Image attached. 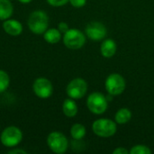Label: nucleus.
<instances>
[{
    "mask_svg": "<svg viewBox=\"0 0 154 154\" xmlns=\"http://www.w3.org/2000/svg\"><path fill=\"white\" fill-rule=\"evenodd\" d=\"M23 140V133L17 126L11 125L4 129L0 135L1 143L8 148L17 146Z\"/></svg>",
    "mask_w": 154,
    "mask_h": 154,
    "instance_id": "0eeeda50",
    "label": "nucleus"
},
{
    "mask_svg": "<svg viewBox=\"0 0 154 154\" xmlns=\"http://www.w3.org/2000/svg\"><path fill=\"white\" fill-rule=\"evenodd\" d=\"M47 3L54 7H59L65 5L67 3H69V0H47Z\"/></svg>",
    "mask_w": 154,
    "mask_h": 154,
    "instance_id": "aec40b11",
    "label": "nucleus"
},
{
    "mask_svg": "<svg viewBox=\"0 0 154 154\" xmlns=\"http://www.w3.org/2000/svg\"><path fill=\"white\" fill-rule=\"evenodd\" d=\"M14 5L10 0H0V20L5 21L12 17Z\"/></svg>",
    "mask_w": 154,
    "mask_h": 154,
    "instance_id": "4468645a",
    "label": "nucleus"
},
{
    "mask_svg": "<svg viewBox=\"0 0 154 154\" xmlns=\"http://www.w3.org/2000/svg\"><path fill=\"white\" fill-rule=\"evenodd\" d=\"M86 134H87L86 127L82 124H79V123L74 124L70 128V135L76 141L82 140L85 137Z\"/></svg>",
    "mask_w": 154,
    "mask_h": 154,
    "instance_id": "f3484780",
    "label": "nucleus"
},
{
    "mask_svg": "<svg viewBox=\"0 0 154 154\" xmlns=\"http://www.w3.org/2000/svg\"><path fill=\"white\" fill-rule=\"evenodd\" d=\"M32 91L39 98L47 99L52 95L53 86L48 79L38 78L33 81Z\"/></svg>",
    "mask_w": 154,
    "mask_h": 154,
    "instance_id": "1a4fd4ad",
    "label": "nucleus"
},
{
    "mask_svg": "<svg viewBox=\"0 0 154 154\" xmlns=\"http://www.w3.org/2000/svg\"><path fill=\"white\" fill-rule=\"evenodd\" d=\"M58 29H59V31H60L61 33H65V32L69 29V24H68L67 23H65V22H60V23L58 24Z\"/></svg>",
    "mask_w": 154,
    "mask_h": 154,
    "instance_id": "4be33fe9",
    "label": "nucleus"
},
{
    "mask_svg": "<svg viewBox=\"0 0 154 154\" xmlns=\"http://www.w3.org/2000/svg\"><path fill=\"white\" fill-rule=\"evenodd\" d=\"M105 88L107 93L113 97L119 96L124 93L126 88L125 78L119 73L110 74L105 81Z\"/></svg>",
    "mask_w": 154,
    "mask_h": 154,
    "instance_id": "20e7f679",
    "label": "nucleus"
},
{
    "mask_svg": "<svg viewBox=\"0 0 154 154\" xmlns=\"http://www.w3.org/2000/svg\"><path fill=\"white\" fill-rule=\"evenodd\" d=\"M87 106L92 114L102 115L108 107L107 97L100 92H93L87 98Z\"/></svg>",
    "mask_w": 154,
    "mask_h": 154,
    "instance_id": "7ed1b4c3",
    "label": "nucleus"
},
{
    "mask_svg": "<svg viewBox=\"0 0 154 154\" xmlns=\"http://www.w3.org/2000/svg\"><path fill=\"white\" fill-rule=\"evenodd\" d=\"M152 150L143 144H137L131 148L129 154H152Z\"/></svg>",
    "mask_w": 154,
    "mask_h": 154,
    "instance_id": "6ab92c4d",
    "label": "nucleus"
},
{
    "mask_svg": "<svg viewBox=\"0 0 154 154\" xmlns=\"http://www.w3.org/2000/svg\"><path fill=\"white\" fill-rule=\"evenodd\" d=\"M20 3H22V4H29V3H31L32 0H18Z\"/></svg>",
    "mask_w": 154,
    "mask_h": 154,
    "instance_id": "393cba45",
    "label": "nucleus"
},
{
    "mask_svg": "<svg viewBox=\"0 0 154 154\" xmlns=\"http://www.w3.org/2000/svg\"><path fill=\"white\" fill-rule=\"evenodd\" d=\"M9 154H26L27 152L24 151V150H22V149H14V150H11L8 152Z\"/></svg>",
    "mask_w": 154,
    "mask_h": 154,
    "instance_id": "b1692460",
    "label": "nucleus"
},
{
    "mask_svg": "<svg viewBox=\"0 0 154 154\" xmlns=\"http://www.w3.org/2000/svg\"><path fill=\"white\" fill-rule=\"evenodd\" d=\"M88 92V83L81 78H76L72 79L66 88V93L69 97L77 100L81 99L86 96Z\"/></svg>",
    "mask_w": 154,
    "mask_h": 154,
    "instance_id": "6e6552de",
    "label": "nucleus"
},
{
    "mask_svg": "<svg viewBox=\"0 0 154 154\" xmlns=\"http://www.w3.org/2000/svg\"><path fill=\"white\" fill-rule=\"evenodd\" d=\"M64 45L70 50L81 49L86 43V35L79 29H69L63 35Z\"/></svg>",
    "mask_w": 154,
    "mask_h": 154,
    "instance_id": "39448f33",
    "label": "nucleus"
},
{
    "mask_svg": "<svg viewBox=\"0 0 154 154\" xmlns=\"http://www.w3.org/2000/svg\"><path fill=\"white\" fill-rule=\"evenodd\" d=\"M117 124L111 119L100 118L92 124L93 133L102 138H108L116 134L117 131Z\"/></svg>",
    "mask_w": 154,
    "mask_h": 154,
    "instance_id": "f03ea898",
    "label": "nucleus"
},
{
    "mask_svg": "<svg viewBox=\"0 0 154 154\" xmlns=\"http://www.w3.org/2000/svg\"><path fill=\"white\" fill-rule=\"evenodd\" d=\"M117 51L116 42L113 39H106L105 40L100 47L101 55L105 58H111L113 57Z\"/></svg>",
    "mask_w": 154,
    "mask_h": 154,
    "instance_id": "f8f14e48",
    "label": "nucleus"
},
{
    "mask_svg": "<svg viewBox=\"0 0 154 154\" xmlns=\"http://www.w3.org/2000/svg\"><path fill=\"white\" fill-rule=\"evenodd\" d=\"M27 24L34 34H43L49 26L48 14L42 10H35L28 17Z\"/></svg>",
    "mask_w": 154,
    "mask_h": 154,
    "instance_id": "f257e3e1",
    "label": "nucleus"
},
{
    "mask_svg": "<svg viewBox=\"0 0 154 154\" xmlns=\"http://www.w3.org/2000/svg\"><path fill=\"white\" fill-rule=\"evenodd\" d=\"M47 145L50 150L56 154L65 153L69 147L67 137L60 132H51L47 137Z\"/></svg>",
    "mask_w": 154,
    "mask_h": 154,
    "instance_id": "423d86ee",
    "label": "nucleus"
},
{
    "mask_svg": "<svg viewBox=\"0 0 154 154\" xmlns=\"http://www.w3.org/2000/svg\"><path fill=\"white\" fill-rule=\"evenodd\" d=\"M86 35L94 42H99L106 38L107 30L106 27L100 22H90L85 28Z\"/></svg>",
    "mask_w": 154,
    "mask_h": 154,
    "instance_id": "9d476101",
    "label": "nucleus"
},
{
    "mask_svg": "<svg viewBox=\"0 0 154 154\" xmlns=\"http://www.w3.org/2000/svg\"><path fill=\"white\" fill-rule=\"evenodd\" d=\"M132 112L129 108H120L115 115V121L118 125H125L132 119Z\"/></svg>",
    "mask_w": 154,
    "mask_h": 154,
    "instance_id": "2eb2a0df",
    "label": "nucleus"
},
{
    "mask_svg": "<svg viewBox=\"0 0 154 154\" xmlns=\"http://www.w3.org/2000/svg\"><path fill=\"white\" fill-rule=\"evenodd\" d=\"M79 111L78 106L76 104V102L74 101V99L72 98H67L63 101L62 104V112L64 114L65 116L67 117H74L77 116Z\"/></svg>",
    "mask_w": 154,
    "mask_h": 154,
    "instance_id": "ddd939ff",
    "label": "nucleus"
},
{
    "mask_svg": "<svg viewBox=\"0 0 154 154\" xmlns=\"http://www.w3.org/2000/svg\"><path fill=\"white\" fill-rule=\"evenodd\" d=\"M113 154H129V151L125 147H117L113 151Z\"/></svg>",
    "mask_w": 154,
    "mask_h": 154,
    "instance_id": "5701e85b",
    "label": "nucleus"
},
{
    "mask_svg": "<svg viewBox=\"0 0 154 154\" xmlns=\"http://www.w3.org/2000/svg\"><path fill=\"white\" fill-rule=\"evenodd\" d=\"M69 3L76 8H80L87 4V0H69Z\"/></svg>",
    "mask_w": 154,
    "mask_h": 154,
    "instance_id": "412c9836",
    "label": "nucleus"
},
{
    "mask_svg": "<svg viewBox=\"0 0 154 154\" xmlns=\"http://www.w3.org/2000/svg\"><path fill=\"white\" fill-rule=\"evenodd\" d=\"M44 40L51 44L58 43L61 39V32L59 31V29L56 28H50L47 29L46 32L43 33Z\"/></svg>",
    "mask_w": 154,
    "mask_h": 154,
    "instance_id": "dca6fc26",
    "label": "nucleus"
},
{
    "mask_svg": "<svg viewBox=\"0 0 154 154\" xmlns=\"http://www.w3.org/2000/svg\"><path fill=\"white\" fill-rule=\"evenodd\" d=\"M4 31L11 36H18L23 32L22 23L14 19H6L3 23Z\"/></svg>",
    "mask_w": 154,
    "mask_h": 154,
    "instance_id": "9b49d317",
    "label": "nucleus"
},
{
    "mask_svg": "<svg viewBox=\"0 0 154 154\" xmlns=\"http://www.w3.org/2000/svg\"><path fill=\"white\" fill-rule=\"evenodd\" d=\"M10 84V78L5 70H0V93L5 92Z\"/></svg>",
    "mask_w": 154,
    "mask_h": 154,
    "instance_id": "a211bd4d",
    "label": "nucleus"
}]
</instances>
